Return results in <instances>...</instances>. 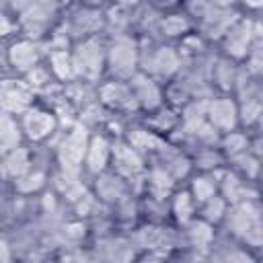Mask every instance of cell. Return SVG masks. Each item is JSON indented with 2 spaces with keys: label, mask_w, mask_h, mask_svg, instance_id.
I'll return each instance as SVG.
<instances>
[{
  "label": "cell",
  "mask_w": 263,
  "mask_h": 263,
  "mask_svg": "<svg viewBox=\"0 0 263 263\" xmlns=\"http://www.w3.org/2000/svg\"><path fill=\"white\" fill-rule=\"evenodd\" d=\"M183 68V53L179 45L160 39L140 37V70L160 82H171Z\"/></svg>",
  "instance_id": "obj_1"
},
{
  "label": "cell",
  "mask_w": 263,
  "mask_h": 263,
  "mask_svg": "<svg viewBox=\"0 0 263 263\" xmlns=\"http://www.w3.org/2000/svg\"><path fill=\"white\" fill-rule=\"evenodd\" d=\"M185 12L191 16L195 31L210 43H216L224 37V33L232 27V23L242 14L240 8H222L214 6L208 0H185Z\"/></svg>",
  "instance_id": "obj_2"
},
{
  "label": "cell",
  "mask_w": 263,
  "mask_h": 263,
  "mask_svg": "<svg viewBox=\"0 0 263 263\" xmlns=\"http://www.w3.org/2000/svg\"><path fill=\"white\" fill-rule=\"evenodd\" d=\"M140 72V37L134 33L107 35V76L129 80Z\"/></svg>",
  "instance_id": "obj_3"
},
{
  "label": "cell",
  "mask_w": 263,
  "mask_h": 263,
  "mask_svg": "<svg viewBox=\"0 0 263 263\" xmlns=\"http://www.w3.org/2000/svg\"><path fill=\"white\" fill-rule=\"evenodd\" d=\"M90 134H92V129L82 121H76V123L68 125L66 132H62L60 142L53 148V162L58 164L60 171L74 173V175L84 173L82 164H84L86 148L90 142Z\"/></svg>",
  "instance_id": "obj_4"
},
{
  "label": "cell",
  "mask_w": 263,
  "mask_h": 263,
  "mask_svg": "<svg viewBox=\"0 0 263 263\" xmlns=\"http://www.w3.org/2000/svg\"><path fill=\"white\" fill-rule=\"evenodd\" d=\"M259 35H263V18L259 14L242 12L224 33V37L218 41L220 53L242 64V60L247 58Z\"/></svg>",
  "instance_id": "obj_5"
},
{
  "label": "cell",
  "mask_w": 263,
  "mask_h": 263,
  "mask_svg": "<svg viewBox=\"0 0 263 263\" xmlns=\"http://www.w3.org/2000/svg\"><path fill=\"white\" fill-rule=\"evenodd\" d=\"M72 55L78 78L97 84L107 78V35H95L72 43Z\"/></svg>",
  "instance_id": "obj_6"
},
{
  "label": "cell",
  "mask_w": 263,
  "mask_h": 263,
  "mask_svg": "<svg viewBox=\"0 0 263 263\" xmlns=\"http://www.w3.org/2000/svg\"><path fill=\"white\" fill-rule=\"evenodd\" d=\"M58 29L72 41H80L95 35H105V10H95L72 2L66 6Z\"/></svg>",
  "instance_id": "obj_7"
},
{
  "label": "cell",
  "mask_w": 263,
  "mask_h": 263,
  "mask_svg": "<svg viewBox=\"0 0 263 263\" xmlns=\"http://www.w3.org/2000/svg\"><path fill=\"white\" fill-rule=\"evenodd\" d=\"M18 121L27 144L33 146H43L62 129L58 113L45 103H35L33 107H29L23 115H18Z\"/></svg>",
  "instance_id": "obj_8"
},
{
  "label": "cell",
  "mask_w": 263,
  "mask_h": 263,
  "mask_svg": "<svg viewBox=\"0 0 263 263\" xmlns=\"http://www.w3.org/2000/svg\"><path fill=\"white\" fill-rule=\"evenodd\" d=\"M41 62H45V47L43 41L29 39L25 35L12 39L4 47V64L6 72L14 76H25L33 68H37Z\"/></svg>",
  "instance_id": "obj_9"
},
{
  "label": "cell",
  "mask_w": 263,
  "mask_h": 263,
  "mask_svg": "<svg viewBox=\"0 0 263 263\" xmlns=\"http://www.w3.org/2000/svg\"><path fill=\"white\" fill-rule=\"evenodd\" d=\"M148 168V158L136 150L123 136L113 140V156H111V171L123 177L129 187H134L136 181H142Z\"/></svg>",
  "instance_id": "obj_10"
},
{
  "label": "cell",
  "mask_w": 263,
  "mask_h": 263,
  "mask_svg": "<svg viewBox=\"0 0 263 263\" xmlns=\"http://www.w3.org/2000/svg\"><path fill=\"white\" fill-rule=\"evenodd\" d=\"M97 97H99V103L115 113V115H132V113H140V107L134 99V92H132V86L127 80H119V78H103L99 84H97Z\"/></svg>",
  "instance_id": "obj_11"
},
{
  "label": "cell",
  "mask_w": 263,
  "mask_h": 263,
  "mask_svg": "<svg viewBox=\"0 0 263 263\" xmlns=\"http://www.w3.org/2000/svg\"><path fill=\"white\" fill-rule=\"evenodd\" d=\"M205 119L222 136L240 127V107L236 95L214 92L205 103Z\"/></svg>",
  "instance_id": "obj_12"
},
{
  "label": "cell",
  "mask_w": 263,
  "mask_h": 263,
  "mask_svg": "<svg viewBox=\"0 0 263 263\" xmlns=\"http://www.w3.org/2000/svg\"><path fill=\"white\" fill-rule=\"evenodd\" d=\"M37 90L25 80V76H14L8 74L2 80V90H0V105L2 113L8 115H23L29 107L37 103Z\"/></svg>",
  "instance_id": "obj_13"
},
{
  "label": "cell",
  "mask_w": 263,
  "mask_h": 263,
  "mask_svg": "<svg viewBox=\"0 0 263 263\" xmlns=\"http://www.w3.org/2000/svg\"><path fill=\"white\" fill-rule=\"evenodd\" d=\"M113 140L115 138L111 134H107L105 129H92L90 142L86 148V156H84V164H82V171L88 177H97L111 168Z\"/></svg>",
  "instance_id": "obj_14"
},
{
  "label": "cell",
  "mask_w": 263,
  "mask_h": 263,
  "mask_svg": "<svg viewBox=\"0 0 263 263\" xmlns=\"http://www.w3.org/2000/svg\"><path fill=\"white\" fill-rule=\"evenodd\" d=\"M134 99L140 107V113H150L154 109H158L160 105L166 103V95H164V82L156 80L154 76L146 74V72H138L134 74L129 80Z\"/></svg>",
  "instance_id": "obj_15"
},
{
  "label": "cell",
  "mask_w": 263,
  "mask_h": 263,
  "mask_svg": "<svg viewBox=\"0 0 263 263\" xmlns=\"http://www.w3.org/2000/svg\"><path fill=\"white\" fill-rule=\"evenodd\" d=\"M90 191L95 193V197L99 199L101 205H107V208H113L115 203H119L125 195L132 193V187L129 183L119 177L117 173H113L111 168L92 177V185H90Z\"/></svg>",
  "instance_id": "obj_16"
},
{
  "label": "cell",
  "mask_w": 263,
  "mask_h": 263,
  "mask_svg": "<svg viewBox=\"0 0 263 263\" xmlns=\"http://www.w3.org/2000/svg\"><path fill=\"white\" fill-rule=\"evenodd\" d=\"M242 78V64L236 60H230L222 53L214 58L212 64V86L216 92H236V86Z\"/></svg>",
  "instance_id": "obj_17"
},
{
  "label": "cell",
  "mask_w": 263,
  "mask_h": 263,
  "mask_svg": "<svg viewBox=\"0 0 263 263\" xmlns=\"http://www.w3.org/2000/svg\"><path fill=\"white\" fill-rule=\"evenodd\" d=\"M193 31H195V27H193L191 16L185 12V8H179V10L162 14L160 25H158V39L177 45Z\"/></svg>",
  "instance_id": "obj_18"
},
{
  "label": "cell",
  "mask_w": 263,
  "mask_h": 263,
  "mask_svg": "<svg viewBox=\"0 0 263 263\" xmlns=\"http://www.w3.org/2000/svg\"><path fill=\"white\" fill-rule=\"evenodd\" d=\"M37 164L35 148H29V144H23L18 148H12L8 152H2V175L8 183L25 175Z\"/></svg>",
  "instance_id": "obj_19"
},
{
  "label": "cell",
  "mask_w": 263,
  "mask_h": 263,
  "mask_svg": "<svg viewBox=\"0 0 263 263\" xmlns=\"http://www.w3.org/2000/svg\"><path fill=\"white\" fill-rule=\"evenodd\" d=\"M183 228V242L187 249H193V251H203V253H210V247L212 242L216 240V226L210 224L208 220L195 216L189 224L181 226Z\"/></svg>",
  "instance_id": "obj_20"
},
{
  "label": "cell",
  "mask_w": 263,
  "mask_h": 263,
  "mask_svg": "<svg viewBox=\"0 0 263 263\" xmlns=\"http://www.w3.org/2000/svg\"><path fill=\"white\" fill-rule=\"evenodd\" d=\"M45 64L58 82L70 84V82L78 80V70H76L74 55H72V45L45 51Z\"/></svg>",
  "instance_id": "obj_21"
},
{
  "label": "cell",
  "mask_w": 263,
  "mask_h": 263,
  "mask_svg": "<svg viewBox=\"0 0 263 263\" xmlns=\"http://www.w3.org/2000/svg\"><path fill=\"white\" fill-rule=\"evenodd\" d=\"M144 115L146 117L142 121L162 138H171L181 125V109L175 105H168V103H164L158 109L144 113Z\"/></svg>",
  "instance_id": "obj_22"
},
{
  "label": "cell",
  "mask_w": 263,
  "mask_h": 263,
  "mask_svg": "<svg viewBox=\"0 0 263 263\" xmlns=\"http://www.w3.org/2000/svg\"><path fill=\"white\" fill-rule=\"evenodd\" d=\"M51 175H49V168L43 166V164H35L31 171H27L25 175H21L18 179L12 181V189H14V195L18 197H29V195H39L47 183H49Z\"/></svg>",
  "instance_id": "obj_23"
},
{
  "label": "cell",
  "mask_w": 263,
  "mask_h": 263,
  "mask_svg": "<svg viewBox=\"0 0 263 263\" xmlns=\"http://www.w3.org/2000/svg\"><path fill=\"white\" fill-rule=\"evenodd\" d=\"M168 210H171V218L179 226H185L197 216V201L193 199L187 187H177L168 197Z\"/></svg>",
  "instance_id": "obj_24"
},
{
  "label": "cell",
  "mask_w": 263,
  "mask_h": 263,
  "mask_svg": "<svg viewBox=\"0 0 263 263\" xmlns=\"http://www.w3.org/2000/svg\"><path fill=\"white\" fill-rule=\"evenodd\" d=\"M189 154L193 160V168L199 173H218L228 166V158L224 156L220 146H201Z\"/></svg>",
  "instance_id": "obj_25"
},
{
  "label": "cell",
  "mask_w": 263,
  "mask_h": 263,
  "mask_svg": "<svg viewBox=\"0 0 263 263\" xmlns=\"http://www.w3.org/2000/svg\"><path fill=\"white\" fill-rule=\"evenodd\" d=\"M228 166L232 171H236L240 177H245V179H249L253 183H259L261 173H263V164H261L259 156L253 152V148H249V150L228 158Z\"/></svg>",
  "instance_id": "obj_26"
},
{
  "label": "cell",
  "mask_w": 263,
  "mask_h": 263,
  "mask_svg": "<svg viewBox=\"0 0 263 263\" xmlns=\"http://www.w3.org/2000/svg\"><path fill=\"white\" fill-rule=\"evenodd\" d=\"M187 189L191 191V195H193V199L197 201V205L203 203L205 199L214 197L216 193H220L216 175H214V173H199V171H195V173L189 177Z\"/></svg>",
  "instance_id": "obj_27"
},
{
  "label": "cell",
  "mask_w": 263,
  "mask_h": 263,
  "mask_svg": "<svg viewBox=\"0 0 263 263\" xmlns=\"http://www.w3.org/2000/svg\"><path fill=\"white\" fill-rule=\"evenodd\" d=\"M23 144H27V140H25V134H23L18 117L2 113V132H0V148H2V152H8V150L18 148Z\"/></svg>",
  "instance_id": "obj_28"
},
{
  "label": "cell",
  "mask_w": 263,
  "mask_h": 263,
  "mask_svg": "<svg viewBox=\"0 0 263 263\" xmlns=\"http://www.w3.org/2000/svg\"><path fill=\"white\" fill-rule=\"evenodd\" d=\"M228 208H230V203L224 199V195L222 193H216L214 197H210V199H205L203 203L197 205V216L203 218V220H208L214 226H220V224H224V218L228 214Z\"/></svg>",
  "instance_id": "obj_29"
},
{
  "label": "cell",
  "mask_w": 263,
  "mask_h": 263,
  "mask_svg": "<svg viewBox=\"0 0 263 263\" xmlns=\"http://www.w3.org/2000/svg\"><path fill=\"white\" fill-rule=\"evenodd\" d=\"M251 142H253V138L238 127V129H232L228 134H222L218 146H220V150L224 152L226 158H232V156L249 150L251 148Z\"/></svg>",
  "instance_id": "obj_30"
},
{
  "label": "cell",
  "mask_w": 263,
  "mask_h": 263,
  "mask_svg": "<svg viewBox=\"0 0 263 263\" xmlns=\"http://www.w3.org/2000/svg\"><path fill=\"white\" fill-rule=\"evenodd\" d=\"M183 2H185V0H146L148 6H152L154 10H158V12H162V14L183 8Z\"/></svg>",
  "instance_id": "obj_31"
},
{
  "label": "cell",
  "mask_w": 263,
  "mask_h": 263,
  "mask_svg": "<svg viewBox=\"0 0 263 263\" xmlns=\"http://www.w3.org/2000/svg\"><path fill=\"white\" fill-rule=\"evenodd\" d=\"M238 8L247 14H261L263 12V0H236Z\"/></svg>",
  "instance_id": "obj_32"
},
{
  "label": "cell",
  "mask_w": 263,
  "mask_h": 263,
  "mask_svg": "<svg viewBox=\"0 0 263 263\" xmlns=\"http://www.w3.org/2000/svg\"><path fill=\"white\" fill-rule=\"evenodd\" d=\"M2 4H4V12L12 14V16H18L27 8L29 0H2Z\"/></svg>",
  "instance_id": "obj_33"
},
{
  "label": "cell",
  "mask_w": 263,
  "mask_h": 263,
  "mask_svg": "<svg viewBox=\"0 0 263 263\" xmlns=\"http://www.w3.org/2000/svg\"><path fill=\"white\" fill-rule=\"evenodd\" d=\"M74 2L86 8H95V10H105L113 4V0H74Z\"/></svg>",
  "instance_id": "obj_34"
},
{
  "label": "cell",
  "mask_w": 263,
  "mask_h": 263,
  "mask_svg": "<svg viewBox=\"0 0 263 263\" xmlns=\"http://www.w3.org/2000/svg\"><path fill=\"white\" fill-rule=\"evenodd\" d=\"M251 148H253V152L259 156V160H261V164H263V134H259V136L253 138Z\"/></svg>",
  "instance_id": "obj_35"
},
{
  "label": "cell",
  "mask_w": 263,
  "mask_h": 263,
  "mask_svg": "<svg viewBox=\"0 0 263 263\" xmlns=\"http://www.w3.org/2000/svg\"><path fill=\"white\" fill-rule=\"evenodd\" d=\"M115 4H119L121 8H127V10H138L146 0H113Z\"/></svg>",
  "instance_id": "obj_36"
},
{
  "label": "cell",
  "mask_w": 263,
  "mask_h": 263,
  "mask_svg": "<svg viewBox=\"0 0 263 263\" xmlns=\"http://www.w3.org/2000/svg\"><path fill=\"white\" fill-rule=\"evenodd\" d=\"M208 2L214 6H222V8H238L236 0H208Z\"/></svg>",
  "instance_id": "obj_37"
}]
</instances>
